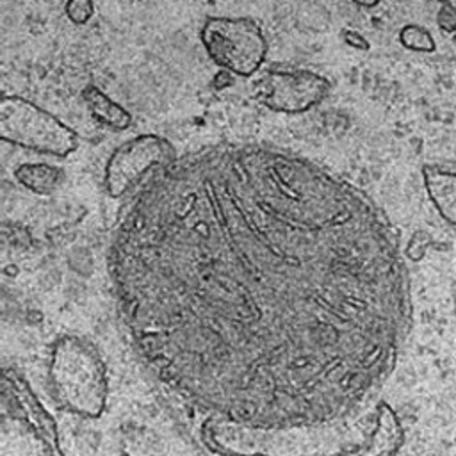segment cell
<instances>
[{
  "instance_id": "5",
  "label": "cell",
  "mask_w": 456,
  "mask_h": 456,
  "mask_svg": "<svg viewBox=\"0 0 456 456\" xmlns=\"http://www.w3.org/2000/svg\"><path fill=\"white\" fill-rule=\"evenodd\" d=\"M251 91L273 112L301 114L324 102L331 84L312 69H273L255 80Z\"/></svg>"
},
{
  "instance_id": "4",
  "label": "cell",
  "mask_w": 456,
  "mask_h": 456,
  "mask_svg": "<svg viewBox=\"0 0 456 456\" xmlns=\"http://www.w3.org/2000/svg\"><path fill=\"white\" fill-rule=\"evenodd\" d=\"M175 160V146L166 137L157 134L135 135L110 153L103 171L105 191L110 198H121L148 173H159Z\"/></svg>"
},
{
  "instance_id": "7",
  "label": "cell",
  "mask_w": 456,
  "mask_h": 456,
  "mask_svg": "<svg viewBox=\"0 0 456 456\" xmlns=\"http://www.w3.org/2000/svg\"><path fill=\"white\" fill-rule=\"evenodd\" d=\"M82 100L93 119L100 125L118 132L126 130L132 125V114L123 105L114 102L107 93H103L98 86L87 84L82 89Z\"/></svg>"
},
{
  "instance_id": "6",
  "label": "cell",
  "mask_w": 456,
  "mask_h": 456,
  "mask_svg": "<svg viewBox=\"0 0 456 456\" xmlns=\"http://www.w3.org/2000/svg\"><path fill=\"white\" fill-rule=\"evenodd\" d=\"M422 178L431 203L436 212L451 224H456V171L438 169L435 166L422 167Z\"/></svg>"
},
{
  "instance_id": "3",
  "label": "cell",
  "mask_w": 456,
  "mask_h": 456,
  "mask_svg": "<svg viewBox=\"0 0 456 456\" xmlns=\"http://www.w3.org/2000/svg\"><path fill=\"white\" fill-rule=\"evenodd\" d=\"M200 41L208 59L237 77H253L264 64L269 43L251 18L210 16L200 28Z\"/></svg>"
},
{
  "instance_id": "8",
  "label": "cell",
  "mask_w": 456,
  "mask_h": 456,
  "mask_svg": "<svg viewBox=\"0 0 456 456\" xmlns=\"http://www.w3.org/2000/svg\"><path fill=\"white\" fill-rule=\"evenodd\" d=\"M12 175L21 187L37 196L53 194L64 178L62 167L48 162H23Z\"/></svg>"
},
{
  "instance_id": "10",
  "label": "cell",
  "mask_w": 456,
  "mask_h": 456,
  "mask_svg": "<svg viewBox=\"0 0 456 456\" xmlns=\"http://www.w3.org/2000/svg\"><path fill=\"white\" fill-rule=\"evenodd\" d=\"M64 12L71 23L86 25L94 14V2L93 0H66Z\"/></svg>"
},
{
  "instance_id": "2",
  "label": "cell",
  "mask_w": 456,
  "mask_h": 456,
  "mask_svg": "<svg viewBox=\"0 0 456 456\" xmlns=\"http://www.w3.org/2000/svg\"><path fill=\"white\" fill-rule=\"evenodd\" d=\"M0 137L12 146L57 159H66L78 148V135L71 126L16 94L0 98Z\"/></svg>"
},
{
  "instance_id": "12",
  "label": "cell",
  "mask_w": 456,
  "mask_h": 456,
  "mask_svg": "<svg viewBox=\"0 0 456 456\" xmlns=\"http://www.w3.org/2000/svg\"><path fill=\"white\" fill-rule=\"evenodd\" d=\"M349 2H353V4H354V5H358V7L370 9V7H376L381 0H349Z\"/></svg>"
},
{
  "instance_id": "9",
  "label": "cell",
  "mask_w": 456,
  "mask_h": 456,
  "mask_svg": "<svg viewBox=\"0 0 456 456\" xmlns=\"http://www.w3.org/2000/svg\"><path fill=\"white\" fill-rule=\"evenodd\" d=\"M399 43L406 50H413V52L429 53L436 50V43L431 32L426 27H420L415 23H408L399 30Z\"/></svg>"
},
{
  "instance_id": "11",
  "label": "cell",
  "mask_w": 456,
  "mask_h": 456,
  "mask_svg": "<svg viewBox=\"0 0 456 456\" xmlns=\"http://www.w3.org/2000/svg\"><path fill=\"white\" fill-rule=\"evenodd\" d=\"M342 37H344V41L349 46H353L356 50H369V41L362 34H358V32H354L351 28H344L342 30Z\"/></svg>"
},
{
  "instance_id": "1",
  "label": "cell",
  "mask_w": 456,
  "mask_h": 456,
  "mask_svg": "<svg viewBox=\"0 0 456 456\" xmlns=\"http://www.w3.org/2000/svg\"><path fill=\"white\" fill-rule=\"evenodd\" d=\"M107 262L144 365L226 428L362 419L406 330L408 273L388 219L273 144L221 142L153 173Z\"/></svg>"
}]
</instances>
